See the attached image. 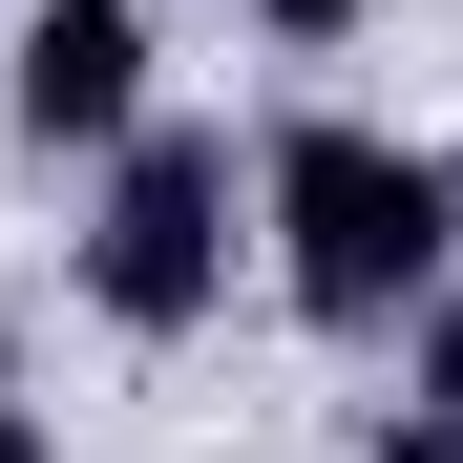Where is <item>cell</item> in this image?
Wrapping results in <instances>:
<instances>
[{
    "label": "cell",
    "instance_id": "5b68a950",
    "mask_svg": "<svg viewBox=\"0 0 463 463\" xmlns=\"http://www.w3.org/2000/svg\"><path fill=\"white\" fill-rule=\"evenodd\" d=\"M253 22H274V43H295V63H337V43H358V22H379V0H253Z\"/></svg>",
    "mask_w": 463,
    "mask_h": 463
},
{
    "label": "cell",
    "instance_id": "6da1fadb",
    "mask_svg": "<svg viewBox=\"0 0 463 463\" xmlns=\"http://www.w3.org/2000/svg\"><path fill=\"white\" fill-rule=\"evenodd\" d=\"M253 253L295 295V337H401L421 295L463 274V147H401V127H358V106H295L253 127Z\"/></svg>",
    "mask_w": 463,
    "mask_h": 463
},
{
    "label": "cell",
    "instance_id": "3957f363",
    "mask_svg": "<svg viewBox=\"0 0 463 463\" xmlns=\"http://www.w3.org/2000/svg\"><path fill=\"white\" fill-rule=\"evenodd\" d=\"M147 0H22V43H0V127L43 147V169H106V147L147 127Z\"/></svg>",
    "mask_w": 463,
    "mask_h": 463
},
{
    "label": "cell",
    "instance_id": "52a82bcc",
    "mask_svg": "<svg viewBox=\"0 0 463 463\" xmlns=\"http://www.w3.org/2000/svg\"><path fill=\"white\" fill-rule=\"evenodd\" d=\"M0 463H63V442H43V401H0Z\"/></svg>",
    "mask_w": 463,
    "mask_h": 463
},
{
    "label": "cell",
    "instance_id": "277c9868",
    "mask_svg": "<svg viewBox=\"0 0 463 463\" xmlns=\"http://www.w3.org/2000/svg\"><path fill=\"white\" fill-rule=\"evenodd\" d=\"M401 401H421V421H463V274L401 317Z\"/></svg>",
    "mask_w": 463,
    "mask_h": 463
},
{
    "label": "cell",
    "instance_id": "8992f818",
    "mask_svg": "<svg viewBox=\"0 0 463 463\" xmlns=\"http://www.w3.org/2000/svg\"><path fill=\"white\" fill-rule=\"evenodd\" d=\"M379 463H463V421H421V401H401V421H379Z\"/></svg>",
    "mask_w": 463,
    "mask_h": 463
},
{
    "label": "cell",
    "instance_id": "7a4b0ae2",
    "mask_svg": "<svg viewBox=\"0 0 463 463\" xmlns=\"http://www.w3.org/2000/svg\"><path fill=\"white\" fill-rule=\"evenodd\" d=\"M232 253H253V147L190 127V106H147L106 147L85 232H63V295H85L106 337H211L232 317Z\"/></svg>",
    "mask_w": 463,
    "mask_h": 463
}]
</instances>
